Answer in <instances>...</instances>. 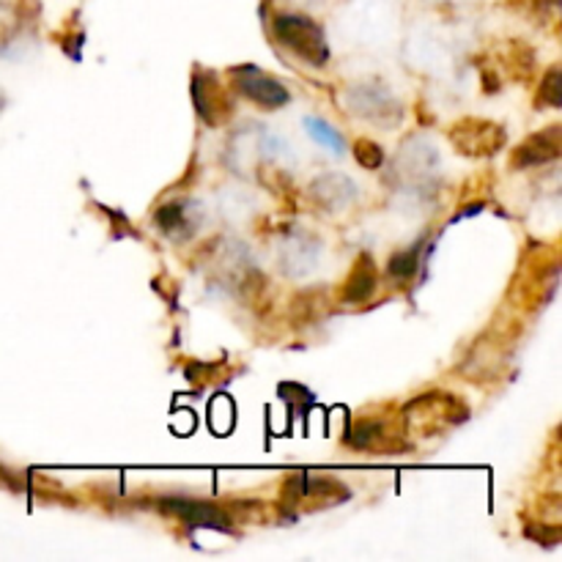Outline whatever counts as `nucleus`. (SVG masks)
<instances>
[{"label":"nucleus","instance_id":"obj_10","mask_svg":"<svg viewBox=\"0 0 562 562\" xmlns=\"http://www.w3.org/2000/svg\"><path fill=\"white\" fill-rule=\"evenodd\" d=\"M311 192L324 209H340V206H349L351 198H355V192H357V187L351 184L346 176L329 173V176H322V179L313 181Z\"/></svg>","mask_w":562,"mask_h":562},{"label":"nucleus","instance_id":"obj_11","mask_svg":"<svg viewBox=\"0 0 562 562\" xmlns=\"http://www.w3.org/2000/svg\"><path fill=\"white\" fill-rule=\"evenodd\" d=\"M198 203L192 201H176L168 203L157 212V225L165 231V234H179V231H192L201 220V212H198Z\"/></svg>","mask_w":562,"mask_h":562},{"label":"nucleus","instance_id":"obj_6","mask_svg":"<svg viewBox=\"0 0 562 562\" xmlns=\"http://www.w3.org/2000/svg\"><path fill=\"white\" fill-rule=\"evenodd\" d=\"M285 503H305L311 499L313 508H327V505H338L349 499V488L340 486L333 477H307L294 475L283 488Z\"/></svg>","mask_w":562,"mask_h":562},{"label":"nucleus","instance_id":"obj_4","mask_svg":"<svg viewBox=\"0 0 562 562\" xmlns=\"http://www.w3.org/2000/svg\"><path fill=\"white\" fill-rule=\"evenodd\" d=\"M450 140L456 143L461 154L470 157H488L505 146V130L494 121L467 119L456 130H450Z\"/></svg>","mask_w":562,"mask_h":562},{"label":"nucleus","instance_id":"obj_14","mask_svg":"<svg viewBox=\"0 0 562 562\" xmlns=\"http://www.w3.org/2000/svg\"><path fill=\"white\" fill-rule=\"evenodd\" d=\"M560 108V69L547 71V77L541 80V91H538V108Z\"/></svg>","mask_w":562,"mask_h":562},{"label":"nucleus","instance_id":"obj_7","mask_svg":"<svg viewBox=\"0 0 562 562\" xmlns=\"http://www.w3.org/2000/svg\"><path fill=\"white\" fill-rule=\"evenodd\" d=\"M159 510L187 521L190 527H206V530L231 532V519L217 508V505L176 497V499H159Z\"/></svg>","mask_w":562,"mask_h":562},{"label":"nucleus","instance_id":"obj_13","mask_svg":"<svg viewBox=\"0 0 562 562\" xmlns=\"http://www.w3.org/2000/svg\"><path fill=\"white\" fill-rule=\"evenodd\" d=\"M417 252H420V247H412V250H404L398 252V256H393V261H390V278L398 280V283H406L409 278H415L417 272Z\"/></svg>","mask_w":562,"mask_h":562},{"label":"nucleus","instance_id":"obj_12","mask_svg":"<svg viewBox=\"0 0 562 562\" xmlns=\"http://www.w3.org/2000/svg\"><path fill=\"white\" fill-rule=\"evenodd\" d=\"M305 130H307V135L313 137V140L322 143V146H327L329 151H335V154L344 151V135H340V132H335L333 126L327 124V121L307 119Z\"/></svg>","mask_w":562,"mask_h":562},{"label":"nucleus","instance_id":"obj_1","mask_svg":"<svg viewBox=\"0 0 562 562\" xmlns=\"http://www.w3.org/2000/svg\"><path fill=\"white\" fill-rule=\"evenodd\" d=\"M274 38L283 47H289L296 58H302L311 66H327L329 44L324 38L322 25L305 14H278L272 22Z\"/></svg>","mask_w":562,"mask_h":562},{"label":"nucleus","instance_id":"obj_3","mask_svg":"<svg viewBox=\"0 0 562 562\" xmlns=\"http://www.w3.org/2000/svg\"><path fill=\"white\" fill-rule=\"evenodd\" d=\"M231 77H234V86L239 88L241 97L256 102L258 108L278 110L291 102L289 88L258 66H236V69H231Z\"/></svg>","mask_w":562,"mask_h":562},{"label":"nucleus","instance_id":"obj_8","mask_svg":"<svg viewBox=\"0 0 562 562\" xmlns=\"http://www.w3.org/2000/svg\"><path fill=\"white\" fill-rule=\"evenodd\" d=\"M560 157V126H552L547 132L527 137L519 148L514 151L516 168H532V165L552 162Z\"/></svg>","mask_w":562,"mask_h":562},{"label":"nucleus","instance_id":"obj_9","mask_svg":"<svg viewBox=\"0 0 562 562\" xmlns=\"http://www.w3.org/2000/svg\"><path fill=\"white\" fill-rule=\"evenodd\" d=\"M376 263H373L371 256L357 258L355 269H351L349 280H346L344 291H340V300L349 302V305H357V302H366L368 296L376 289Z\"/></svg>","mask_w":562,"mask_h":562},{"label":"nucleus","instance_id":"obj_5","mask_svg":"<svg viewBox=\"0 0 562 562\" xmlns=\"http://www.w3.org/2000/svg\"><path fill=\"white\" fill-rule=\"evenodd\" d=\"M192 99H195L198 113L209 126H223L228 115L234 113V104H231L228 93H225L223 82L217 80L214 71H198L195 80H192Z\"/></svg>","mask_w":562,"mask_h":562},{"label":"nucleus","instance_id":"obj_15","mask_svg":"<svg viewBox=\"0 0 562 562\" xmlns=\"http://www.w3.org/2000/svg\"><path fill=\"white\" fill-rule=\"evenodd\" d=\"M355 157H357V162L366 165L368 170L382 168V162H384V151L373 140H357Z\"/></svg>","mask_w":562,"mask_h":562},{"label":"nucleus","instance_id":"obj_2","mask_svg":"<svg viewBox=\"0 0 562 562\" xmlns=\"http://www.w3.org/2000/svg\"><path fill=\"white\" fill-rule=\"evenodd\" d=\"M464 406L456 398L442 393L423 395L415 404L406 406V426H412V431L423 434V437H431L439 434L445 426H456L459 420H464Z\"/></svg>","mask_w":562,"mask_h":562}]
</instances>
